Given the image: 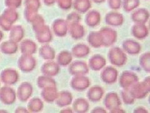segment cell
I'll return each instance as SVG.
<instances>
[{
    "instance_id": "obj_1",
    "label": "cell",
    "mask_w": 150,
    "mask_h": 113,
    "mask_svg": "<svg viewBox=\"0 0 150 113\" xmlns=\"http://www.w3.org/2000/svg\"><path fill=\"white\" fill-rule=\"evenodd\" d=\"M108 58L110 62L118 67L124 65L127 61V56L126 54L119 47H113L108 52Z\"/></svg>"
},
{
    "instance_id": "obj_2",
    "label": "cell",
    "mask_w": 150,
    "mask_h": 113,
    "mask_svg": "<svg viewBox=\"0 0 150 113\" xmlns=\"http://www.w3.org/2000/svg\"><path fill=\"white\" fill-rule=\"evenodd\" d=\"M138 82L137 75L133 72L125 71L121 74L120 77V86L125 90H129Z\"/></svg>"
},
{
    "instance_id": "obj_3",
    "label": "cell",
    "mask_w": 150,
    "mask_h": 113,
    "mask_svg": "<svg viewBox=\"0 0 150 113\" xmlns=\"http://www.w3.org/2000/svg\"><path fill=\"white\" fill-rule=\"evenodd\" d=\"M100 31L102 36L103 46H109L113 45L115 42H116L117 34L116 31L112 30V28H103Z\"/></svg>"
},
{
    "instance_id": "obj_4",
    "label": "cell",
    "mask_w": 150,
    "mask_h": 113,
    "mask_svg": "<svg viewBox=\"0 0 150 113\" xmlns=\"http://www.w3.org/2000/svg\"><path fill=\"white\" fill-rule=\"evenodd\" d=\"M118 74V72L116 69L112 67H107L102 71L101 77L103 82L110 85L116 81Z\"/></svg>"
},
{
    "instance_id": "obj_5",
    "label": "cell",
    "mask_w": 150,
    "mask_h": 113,
    "mask_svg": "<svg viewBox=\"0 0 150 113\" xmlns=\"http://www.w3.org/2000/svg\"><path fill=\"white\" fill-rule=\"evenodd\" d=\"M129 91L134 99H142L146 96L148 91L143 82H137L131 87Z\"/></svg>"
},
{
    "instance_id": "obj_6",
    "label": "cell",
    "mask_w": 150,
    "mask_h": 113,
    "mask_svg": "<svg viewBox=\"0 0 150 113\" xmlns=\"http://www.w3.org/2000/svg\"><path fill=\"white\" fill-rule=\"evenodd\" d=\"M121 104V101L116 93L110 92L107 94L105 99V104L107 109L111 111L116 107H119Z\"/></svg>"
},
{
    "instance_id": "obj_7",
    "label": "cell",
    "mask_w": 150,
    "mask_h": 113,
    "mask_svg": "<svg viewBox=\"0 0 150 113\" xmlns=\"http://www.w3.org/2000/svg\"><path fill=\"white\" fill-rule=\"evenodd\" d=\"M125 51L130 55H137L141 51V45L138 42L133 40H126L123 43Z\"/></svg>"
},
{
    "instance_id": "obj_8",
    "label": "cell",
    "mask_w": 150,
    "mask_h": 113,
    "mask_svg": "<svg viewBox=\"0 0 150 113\" xmlns=\"http://www.w3.org/2000/svg\"><path fill=\"white\" fill-rule=\"evenodd\" d=\"M132 35L139 40H143L146 38L148 35V30L147 27L144 24H139V23H136L132 27Z\"/></svg>"
},
{
    "instance_id": "obj_9",
    "label": "cell",
    "mask_w": 150,
    "mask_h": 113,
    "mask_svg": "<svg viewBox=\"0 0 150 113\" xmlns=\"http://www.w3.org/2000/svg\"><path fill=\"white\" fill-rule=\"evenodd\" d=\"M104 91L100 86H94L91 87L88 92V97L93 102H98L101 100Z\"/></svg>"
},
{
    "instance_id": "obj_10",
    "label": "cell",
    "mask_w": 150,
    "mask_h": 113,
    "mask_svg": "<svg viewBox=\"0 0 150 113\" xmlns=\"http://www.w3.org/2000/svg\"><path fill=\"white\" fill-rule=\"evenodd\" d=\"M95 64L91 68L93 70H100L101 69L105 67L106 65V60L104 59L103 56L100 55H94L90 60V66Z\"/></svg>"
},
{
    "instance_id": "obj_11",
    "label": "cell",
    "mask_w": 150,
    "mask_h": 113,
    "mask_svg": "<svg viewBox=\"0 0 150 113\" xmlns=\"http://www.w3.org/2000/svg\"><path fill=\"white\" fill-rule=\"evenodd\" d=\"M73 65L71 66L69 69H78L74 70V71L71 72L72 75H83L88 72V67L86 65V64L83 62H75L73 64Z\"/></svg>"
},
{
    "instance_id": "obj_12",
    "label": "cell",
    "mask_w": 150,
    "mask_h": 113,
    "mask_svg": "<svg viewBox=\"0 0 150 113\" xmlns=\"http://www.w3.org/2000/svg\"><path fill=\"white\" fill-rule=\"evenodd\" d=\"M107 15L106 18V22L108 25L118 26L123 25L124 21V18L121 15H117L118 13H115V17L113 15Z\"/></svg>"
},
{
    "instance_id": "obj_13",
    "label": "cell",
    "mask_w": 150,
    "mask_h": 113,
    "mask_svg": "<svg viewBox=\"0 0 150 113\" xmlns=\"http://www.w3.org/2000/svg\"><path fill=\"white\" fill-rule=\"evenodd\" d=\"M139 65L144 71L150 72V53L143 54L140 56Z\"/></svg>"
},
{
    "instance_id": "obj_14",
    "label": "cell",
    "mask_w": 150,
    "mask_h": 113,
    "mask_svg": "<svg viewBox=\"0 0 150 113\" xmlns=\"http://www.w3.org/2000/svg\"><path fill=\"white\" fill-rule=\"evenodd\" d=\"M133 13L132 16V19L134 22L136 23H139V24H144L148 20V12L145 11V13H143V15H139V13Z\"/></svg>"
},
{
    "instance_id": "obj_15",
    "label": "cell",
    "mask_w": 150,
    "mask_h": 113,
    "mask_svg": "<svg viewBox=\"0 0 150 113\" xmlns=\"http://www.w3.org/2000/svg\"><path fill=\"white\" fill-rule=\"evenodd\" d=\"M121 97L124 102L126 104H132L134 103L135 99L131 96L129 90H124L121 92Z\"/></svg>"
},
{
    "instance_id": "obj_16",
    "label": "cell",
    "mask_w": 150,
    "mask_h": 113,
    "mask_svg": "<svg viewBox=\"0 0 150 113\" xmlns=\"http://www.w3.org/2000/svg\"><path fill=\"white\" fill-rule=\"evenodd\" d=\"M148 111L146 110V108L143 107H138L136 108L134 110V112H148Z\"/></svg>"
},
{
    "instance_id": "obj_17",
    "label": "cell",
    "mask_w": 150,
    "mask_h": 113,
    "mask_svg": "<svg viewBox=\"0 0 150 113\" xmlns=\"http://www.w3.org/2000/svg\"><path fill=\"white\" fill-rule=\"evenodd\" d=\"M93 112H106V110L105 109H103L102 107H96L94 109L93 111H92Z\"/></svg>"
}]
</instances>
